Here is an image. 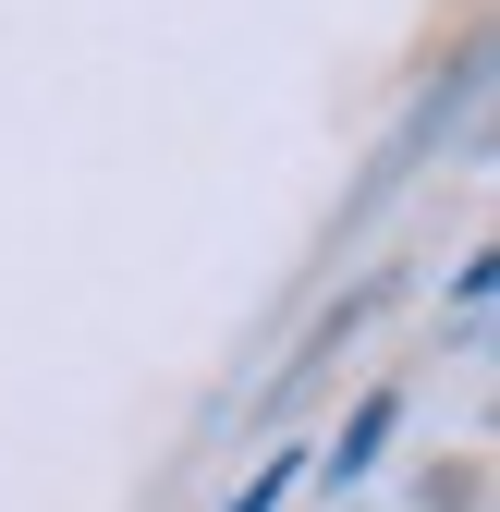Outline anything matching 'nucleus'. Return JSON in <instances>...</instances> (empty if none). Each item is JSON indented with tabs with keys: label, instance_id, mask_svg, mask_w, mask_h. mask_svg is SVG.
<instances>
[{
	"label": "nucleus",
	"instance_id": "f257e3e1",
	"mask_svg": "<svg viewBox=\"0 0 500 512\" xmlns=\"http://www.w3.org/2000/svg\"><path fill=\"white\" fill-rule=\"evenodd\" d=\"M391 415H403V403H366V415L342 427V476H366V464H379V452H391Z\"/></svg>",
	"mask_w": 500,
	"mask_h": 512
},
{
	"label": "nucleus",
	"instance_id": "f03ea898",
	"mask_svg": "<svg viewBox=\"0 0 500 512\" xmlns=\"http://www.w3.org/2000/svg\"><path fill=\"white\" fill-rule=\"evenodd\" d=\"M281 500H293V464H269V476H257V488H244L232 512H281Z\"/></svg>",
	"mask_w": 500,
	"mask_h": 512
}]
</instances>
